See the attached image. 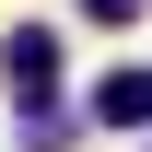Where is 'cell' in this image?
<instances>
[{
	"label": "cell",
	"mask_w": 152,
	"mask_h": 152,
	"mask_svg": "<svg viewBox=\"0 0 152 152\" xmlns=\"http://www.w3.org/2000/svg\"><path fill=\"white\" fill-rule=\"evenodd\" d=\"M82 12H94V23H129V12H140V0H82Z\"/></svg>",
	"instance_id": "cell-3"
},
{
	"label": "cell",
	"mask_w": 152,
	"mask_h": 152,
	"mask_svg": "<svg viewBox=\"0 0 152 152\" xmlns=\"http://www.w3.org/2000/svg\"><path fill=\"white\" fill-rule=\"evenodd\" d=\"M94 117H105V129H140V117H152V70H117V82H94Z\"/></svg>",
	"instance_id": "cell-2"
},
{
	"label": "cell",
	"mask_w": 152,
	"mask_h": 152,
	"mask_svg": "<svg viewBox=\"0 0 152 152\" xmlns=\"http://www.w3.org/2000/svg\"><path fill=\"white\" fill-rule=\"evenodd\" d=\"M12 105H23V140L35 152H58L70 140V117H58V70H70V58H58V23H12Z\"/></svg>",
	"instance_id": "cell-1"
}]
</instances>
